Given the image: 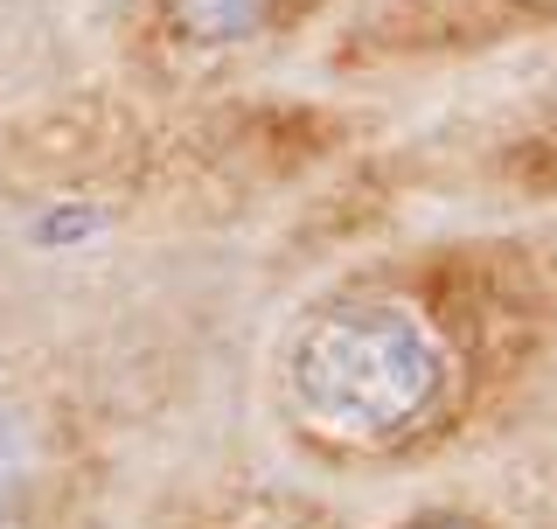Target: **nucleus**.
<instances>
[{
	"mask_svg": "<svg viewBox=\"0 0 557 529\" xmlns=\"http://www.w3.org/2000/svg\"><path fill=\"white\" fill-rule=\"evenodd\" d=\"M446 397L453 348L411 299H335L286 342V404L342 446H397L425 432Z\"/></svg>",
	"mask_w": 557,
	"mask_h": 529,
	"instance_id": "f257e3e1",
	"label": "nucleus"
},
{
	"mask_svg": "<svg viewBox=\"0 0 557 529\" xmlns=\"http://www.w3.org/2000/svg\"><path fill=\"white\" fill-rule=\"evenodd\" d=\"M286 8L293 0H161L168 35L188 49H244L258 35H272Z\"/></svg>",
	"mask_w": 557,
	"mask_h": 529,
	"instance_id": "f03ea898",
	"label": "nucleus"
},
{
	"mask_svg": "<svg viewBox=\"0 0 557 529\" xmlns=\"http://www.w3.org/2000/svg\"><path fill=\"white\" fill-rule=\"evenodd\" d=\"M28 481H35V426H28V411H14V404L0 397V529L14 522Z\"/></svg>",
	"mask_w": 557,
	"mask_h": 529,
	"instance_id": "7ed1b4c3",
	"label": "nucleus"
},
{
	"mask_svg": "<svg viewBox=\"0 0 557 529\" xmlns=\"http://www.w3.org/2000/svg\"><path fill=\"white\" fill-rule=\"evenodd\" d=\"M391 529H495V522L467 516V508H411V516H397Z\"/></svg>",
	"mask_w": 557,
	"mask_h": 529,
	"instance_id": "20e7f679",
	"label": "nucleus"
}]
</instances>
